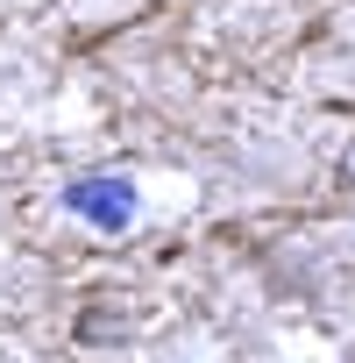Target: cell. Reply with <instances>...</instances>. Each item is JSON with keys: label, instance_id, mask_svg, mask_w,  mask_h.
Instances as JSON below:
<instances>
[{"label": "cell", "instance_id": "6da1fadb", "mask_svg": "<svg viewBox=\"0 0 355 363\" xmlns=\"http://www.w3.org/2000/svg\"><path fill=\"white\" fill-rule=\"evenodd\" d=\"M64 214H78V221H93V228L121 235V228L135 221V186H128V178H114V171L71 178V186H64Z\"/></svg>", "mask_w": 355, "mask_h": 363}, {"label": "cell", "instance_id": "7a4b0ae2", "mask_svg": "<svg viewBox=\"0 0 355 363\" xmlns=\"http://www.w3.org/2000/svg\"><path fill=\"white\" fill-rule=\"evenodd\" d=\"M341 186H355V143L341 150Z\"/></svg>", "mask_w": 355, "mask_h": 363}]
</instances>
